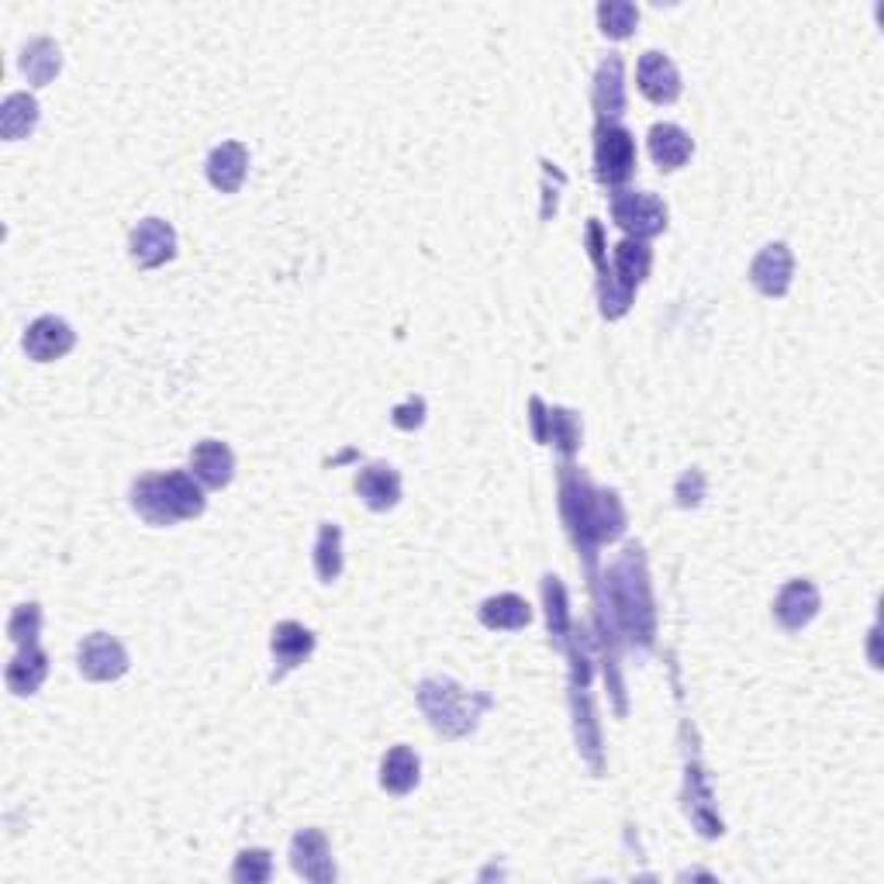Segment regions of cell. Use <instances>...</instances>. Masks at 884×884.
<instances>
[{
  "mask_svg": "<svg viewBox=\"0 0 884 884\" xmlns=\"http://www.w3.org/2000/svg\"><path fill=\"white\" fill-rule=\"evenodd\" d=\"M294 868L297 874H305L311 881H329L335 874L332 868V857H329V847H326V836L315 833V830H305L297 839H294Z\"/></svg>",
  "mask_w": 884,
  "mask_h": 884,
  "instance_id": "10",
  "label": "cell"
},
{
  "mask_svg": "<svg viewBox=\"0 0 884 884\" xmlns=\"http://www.w3.org/2000/svg\"><path fill=\"white\" fill-rule=\"evenodd\" d=\"M135 508L149 526H173L180 518L200 515L205 498L187 474H159L135 484Z\"/></svg>",
  "mask_w": 884,
  "mask_h": 884,
  "instance_id": "1",
  "label": "cell"
},
{
  "mask_svg": "<svg viewBox=\"0 0 884 884\" xmlns=\"http://www.w3.org/2000/svg\"><path fill=\"white\" fill-rule=\"evenodd\" d=\"M781 626L785 629H801L806 622L819 612V594L809 580H791V585L781 591L777 605H774Z\"/></svg>",
  "mask_w": 884,
  "mask_h": 884,
  "instance_id": "11",
  "label": "cell"
},
{
  "mask_svg": "<svg viewBox=\"0 0 884 884\" xmlns=\"http://www.w3.org/2000/svg\"><path fill=\"white\" fill-rule=\"evenodd\" d=\"M208 176H211L214 187L235 191L246 176V149L238 143H225L221 149H214L211 159H208Z\"/></svg>",
  "mask_w": 884,
  "mask_h": 884,
  "instance_id": "15",
  "label": "cell"
},
{
  "mask_svg": "<svg viewBox=\"0 0 884 884\" xmlns=\"http://www.w3.org/2000/svg\"><path fill=\"white\" fill-rule=\"evenodd\" d=\"M636 167V146L633 135L622 128H601L598 135V173L605 184H622L629 180Z\"/></svg>",
  "mask_w": 884,
  "mask_h": 884,
  "instance_id": "4",
  "label": "cell"
},
{
  "mask_svg": "<svg viewBox=\"0 0 884 884\" xmlns=\"http://www.w3.org/2000/svg\"><path fill=\"white\" fill-rule=\"evenodd\" d=\"M384 788L394 791V795H405L415 788V781H418V757L408 750V747H397L388 753L384 760Z\"/></svg>",
  "mask_w": 884,
  "mask_h": 884,
  "instance_id": "18",
  "label": "cell"
},
{
  "mask_svg": "<svg viewBox=\"0 0 884 884\" xmlns=\"http://www.w3.org/2000/svg\"><path fill=\"white\" fill-rule=\"evenodd\" d=\"M639 90L647 94L653 105H671L680 94V79L677 70L671 66V59H663L660 52H647L639 63Z\"/></svg>",
  "mask_w": 884,
  "mask_h": 884,
  "instance_id": "7",
  "label": "cell"
},
{
  "mask_svg": "<svg viewBox=\"0 0 884 884\" xmlns=\"http://www.w3.org/2000/svg\"><path fill=\"white\" fill-rule=\"evenodd\" d=\"M339 567H343V560H339V529L326 526L318 536V577L332 580L339 577Z\"/></svg>",
  "mask_w": 884,
  "mask_h": 884,
  "instance_id": "23",
  "label": "cell"
},
{
  "mask_svg": "<svg viewBox=\"0 0 884 884\" xmlns=\"http://www.w3.org/2000/svg\"><path fill=\"white\" fill-rule=\"evenodd\" d=\"M612 211L618 225L636 235H656L667 225V208L650 194H615Z\"/></svg>",
  "mask_w": 884,
  "mask_h": 884,
  "instance_id": "3",
  "label": "cell"
},
{
  "mask_svg": "<svg viewBox=\"0 0 884 884\" xmlns=\"http://www.w3.org/2000/svg\"><path fill=\"white\" fill-rule=\"evenodd\" d=\"M125 667H128V656L122 650V642H114L105 633L84 639V647H79V671L90 680H111L118 674H125Z\"/></svg>",
  "mask_w": 884,
  "mask_h": 884,
  "instance_id": "5",
  "label": "cell"
},
{
  "mask_svg": "<svg viewBox=\"0 0 884 884\" xmlns=\"http://www.w3.org/2000/svg\"><path fill=\"white\" fill-rule=\"evenodd\" d=\"M615 267H618L622 280H626V287L633 291V284H639V280L647 277V270H650V253H647V246H636V243H622V246H615Z\"/></svg>",
  "mask_w": 884,
  "mask_h": 884,
  "instance_id": "22",
  "label": "cell"
},
{
  "mask_svg": "<svg viewBox=\"0 0 884 884\" xmlns=\"http://www.w3.org/2000/svg\"><path fill=\"white\" fill-rule=\"evenodd\" d=\"M73 346V332L66 321H59V318H38L35 326L28 329L25 335V349L32 359H56V356H63L66 349Z\"/></svg>",
  "mask_w": 884,
  "mask_h": 884,
  "instance_id": "8",
  "label": "cell"
},
{
  "mask_svg": "<svg viewBox=\"0 0 884 884\" xmlns=\"http://www.w3.org/2000/svg\"><path fill=\"white\" fill-rule=\"evenodd\" d=\"M273 653H277L280 671L297 667V663L311 653V633L300 629L297 622H284V626H280L277 636H273Z\"/></svg>",
  "mask_w": 884,
  "mask_h": 884,
  "instance_id": "16",
  "label": "cell"
},
{
  "mask_svg": "<svg viewBox=\"0 0 884 884\" xmlns=\"http://www.w3.org/2000/svg\"><path fill=\"white\" fill-rule=\"evenodd\" d=\"M750 277L763 294H771V297L785 294L791 284V253L785 246H768L757 256Z\"/></svg>",
  "mask_w": 884,
  "mask_h": 884,
  "instance_id": "9",
  "label": "cell"
},
{
  "mask_svg": "<svg viewBox=\"0 0 884 884\" xmlns=\"http://www.w3.org/2000/svg\"><path fill=\"white\" fill-rule=\"evenodd\" d=\"M4 135L8 138H22L25 132H32L35 118H38V105L28 97V94H11L8 105H4Z\"/></svg>",
  "mask_w": 884,
  "mask_h": 884,
  "instance_id": "21",
  "label": "cell"
},
{
  "mask_svg": "<svg viewBox=\"0 0 884 884\" xmlns=\"http://www.w3.org/2000/svg\"><path fill=\"white\" fill-rule=\"evenodd\" d=\"M235 881H267L270 877V854L267 850H249V854H243L238 857V863H235Z\"/></svg>",
  "mask_w": 884,
  "mask_h": 884,
  "instance_id": "25",
  "label": "cell"
},
{
  "mask_svg": "<svg viewBox=\"0 0 884 884\" xmlns=\"http://www.w3.org/2000/svg\"><path fill=\"white\" fill-rule=\"evenodd\" d=\"M598 14H601V25H605V32L612 38H626L636 28V17H639L633 4H605Z\"/></svg>",
  "mask_w": 884,
  "mask_h": 884,
  "instance_id": "24",
  "label": "cell"
},
{
  "mask_svg": "<svg viewBox=\"0 0 884 884\" xmlns=\"http://www.w3.org/2000/svg\"><path fill=\"white\" fill-rule=\"evenodd\" d=\"M191 464H194V477L205 480L208 488L229 484V477H232V453L214 439L200 442V446L191 453Z\"/></svg>",
  "mask_w": 884,
  "mask_h": 884,
  "instance_id": "12",
  "label": "cell"
},
{
  "mask_svg": "<svg viewBox=\"0 0 884 884\" xmlns=\"http://www.w3.org/2000/svg\"><path fill=\"white\" fill-rule=\"evenodd\" d=\"M421 709L432 715V726L446 736H464L474 729L477 709L464 688H456L453 680H426L421 685Z\"/></svg>",
  "mask_w": 884,
  "mask_h": 884,
  "instance_id": "2",
  "label": "cell"
},
{
  "mask_svg": "<svg viewBox=\"0 0 884 884\" xmlns=\"http://www.w3.org/2000/svg\"><path fill=\"white\" fill-rule=\"evenodd\" d=\"M480 618L488 622L491 629H521L529 626V605L515 594H501L494 601H488L484 609H480Z\"/></svg>",
  "mask_w": 884,
  "mask_h": 884,
  "instance_id": "17",
  "label": "cell"
},
{
  "mask_svg": "<svg viewBox=\"0 0 884 884\" xmlns=\"http://www.w3.org/2000/svg\"><path fill=\"white\" fill-rule=\"evenodd\" d=\"M356 491H359V498H364L370 508H391L394 501H397L401 480H397V474L391 467L373 464V467H367L364 474L356 477Z\"/></svg>",
  "mask_w": 884,
  "mask_h": 884,
  "instance_id": "13",
  "label": "cell"
},
{
  "mask_svg": "<svg viewBox=\"0 0 884 884\" xmlns=\"http://www.w3.org/2000/svg\"><path fill=\"white\" fill-rule=\"evenodd\" d=\"M42 677H46V656L38 653L35 647H28V650L8 667V685H11L17 695H32L38 685H42Z\"/></svg>",
  "mask_w": 884,
  "mask_h": 884,
  "instance_id": "19",
  "label": "cell"
},
{
  "mask_svg": "<svg viewBox=\"0 0 884 884\" xmlns=\"http://www.w3.org/2000/svg\"><path fill=\"white\" fill-rule=\"evenodd\" d=\"M173 246H176L173 229L167 225V221H159V218L143 221V225L132 232V256L143 267H159L163 259L173 256Z\"/></svg>",
  "mask_w": 884,
  "mask_h": 884,
  "instance_id": "6",
  "label": "cell"
},
{
  "mask_svg": "<svg viewBox=\"0 0 884 884\" xmlns=\"http://www.w3.org/2000/svg\"><path fill=\"white\" fill-rule=\"evenodd\" d=\"M22 70H25V76L32 79V84H49V79L56 76V70H59V49L52 42H46V38H38V42H32L25 49Z\"/></svg>",
  "mask_w": 884,
  "mask_h": 884,
  "instance_id": "20",
  "label": "cell"
},
{
  "mask_svg": "<svg viewBox=\"0 0 884 884\" xmlns=\"http://www.w3.org/2000/svg\"><path fill=\"white\" fill-rule=\"evenodd\" d=\"M650 152L656 159V167L663 170H677L688 163L691 156V138L680 132L677 125H656L650 132Z\"/></svg>",
  "mask_w": 884,
  "mask_h": 884,
  "instance_id": "14",
  "label": "cell"
}]
</instances>
